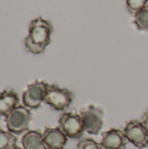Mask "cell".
<instances>
[{"label": "cell", "instance_id": "cell-16", "mask_svg": "<svg viewBox=\"0 0 148 149\" xmlns=\"http://www.w3.org/2000/svg\"><path fill=\"white\" fill-rule=\"evenodd\" d=\"M141 122L143 123V125L146 127V128H147V130L148 131V110L143 114V116H142V120H141Z\"/></svg>", "mask_w": 148, "mask_h": 149}, {"label": "cell", "instance_id": "cell-10", "mask_svg": "<svg viewBox=\"0 0 148 149\" xmlns=\"http://www.w3.org/2000/svg\"><path fill=\"white\" fill-rule=\"evenodd\" d=\"M18 94L12 88L4 89L0 93V116H6L19 105Z\"/></svg>", "mask_w": 148, "mask_h": 149}, {"label": "cell", "instance_id": "cell-8", "mask_svg": "<svg viewBox=\"0 0 148 149\" xmlns=\"http://www.w3.org/2000/svg\"><path fill=\"white\" fill-rule=\"evenodd\" d=\"M100 145L104 149H126L129 142L124 131L112 128L106 132H103Z\"/></svg>", "mask_w": 148, "mask_h": 149}, {"label": "cell", "instance_id": "cell-12", "mask_svg": "<svg viewBox=\"0 0 148 149\" xmlns=\"http://www.w3.org/2000/svg\"><path fill=\"white\" fill-rule=\"evenodd\" d=\"M17 139L10 132L0 128V149H13L17 147Z\"/></svg>", "mask_w": 148, "mask_h": 149}, {"label": "cell", "instance_id": "cell-9", "mask_svg": "<svg viewBox=\"0 0 148 149\" xmlns=\"http://www.w3.org/2000/svg\"><path fill=\"white\" fill-rule=\"evenodd\" d=\"M43 139L48 149H63L67 142V137L59 127H45Z\"/></svg>", "mask_w": 148, "mask_h": 149}, {"label": "cell", "instance_id": "cell-2", "mask_svg": "<svg viewBox=\"0 0 148 149\" xmlns=\"http://www.w3.org/2000/svg\"><path fill=\"white\" fill-rule=\"evenodd\" d=\"M74 94L66 88L52 84L48 85L44 102L56 111L66 110L73 101Z\"/></svg>", "mask_w": 148, "mask_h": 149}, {"label": "cell", "instance_id": "cell-1", "mask_svg": "<svg viewBox=\"0 0 148 149\" xmlns=\"http://www.w3.org/2000/svg\"><path fill=\"white\" fill-rule=\"evenodd\" d=\"M53 26L49 20L38 17L30 22L29 33L24 38V46L27 52L32 54H41L51 43V35Z\"/></svg>", "mask_w": 148, "mask_h": 149}, {"label": "cell", "instance_id": "cell-11", "mask_svg": "<svg viewBox=\"0 0 148 149\" xmlns=\"http://www.w3.org/2000/svg\"><path fill=\"white\" fill-rule=\"evenodd\" d=\"M24 149H48L46 148L43 134L36 130L27 131L22 138Z\"/></svg>", "mask_w": 148, "mask_h": 149}, {"label": "cell", "instance_id": "cell-13", "mask_svg": "<svg viewBox=\"0 0 148 149\" xmlns=\"http://www.w3.org/2000/svg\"><path fill=\"white\" fill-rule=\"evenodd\" d=\"M134 24L136 27L140 31L148 30V5L135 13Z\"/></svg>", "mask_w": 148, "mask_h": 149}, {"label": "cell", "instance_id": "cell-5", "mask_svg": "<svg viewBox=\"0 0 148 149\" xmlns=\"http://www.w3.org/2000/svg\"><path fill=\"white\" fill-rule=\"evenodd\" d=\"M59 128L70 139H80L85 131L81 118L76 113H64L58 120Z\"/></svg>", "mask_w": 148, "mask_h": 149}, {"label": "cell", "instance_id": "cell-15", "mask_svg": "<svg viewBox=\"0 0 148 149\" xmlns=\"http://www.w3.org/2000/svg\"><path fill=\"white\" fill-rule=\"evenodd\" d=\"M77 149H104L100 143L99 144L91 138L80 140L77 145Z\"/></svg>", "mask_w": 148, "mask_h": 149}, {"label": "cell", "instance_id": "cell-7", "mask_svg": "<svg viewBox=\"0 0 148 149\" xmlns=\"http://www.w3.org/2000/svg\"><path fill=\"white\" fill-rule=\"evenodd\" d=\"M124 133L129 142L138 148H144L148 146V131L143 123L137 120L126 123Z\"/></svg>", "mask_w": 148, "mask_h": 149}, {"label": "cell", "instance_id": "cell-6", "mask_svg": "<svg viewBox=\"0 0 148 149\" xmlns=\"http://www.w3.org/2000/svg\"><path fill=\"white\" fill-rule=\"evenodd\" d=\"M48 83L44 81L35 80L27 86L26 90L23 93L24 106L29 109H37L44 100Z\"/></svg>", "mask_w": 148, "mask_h": 149}, {"label": "cell", "instance_id": "cell-3", "mask_svg": "<svg viewBox=\"0 0 148 149\" xmlns=\"http://www.w3.org/2000/svg\"><path fill=\"white\" fill-rule=\"evenodd\" d=\"M31 113L24 106H18L5 116V123L9 132L20 134L29 129Z\"/></svg>", "mask_w": 148, "mask_h": 149}, {"label": "cell", "instance_id": "cell-4", "mask_svg": "<svg viewBox=\"0 0 148 149\" xmlns=\"http://www.w3.org/2000/svg\"><path fill=\"white\" fill-rule=\"evenodd\" d=\"M79 116L86 133L90 134H99L104 122V112L100 107L89 105L80 111Z\"/></svg>", "mask_w": 148, "mask_h": 149}, {"label": "cell", "instance_id": "cell-14", "mask_svg": "<svg viewBox=\"0 0 148 149\" xmlns=\"http://www.w3.org/2000/svg\"><path fill=\"white\" fill-rule=\"evenodd\" d=\"M148 0H126V8L130 14L135 15L140 10L147 5Z\"/></svg>", "mask_w": 148, "mask_h": 149}, {"label": "cell", "instance_id": "cell-17", "mask_svg": "<svg viewBox=\"0 0 148 149\" xmlns=\"http://www.w3.org/2000/svg\"><path fill=\"white\" fill-rule=\"evenodd\" d=\"M13 149H22V148H17V147H16V148H14Z\"/></svg>", "mask_w": 148, "mask_h": 149}]
</instances>
